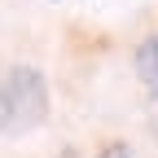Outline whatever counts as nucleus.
Here are the masks:
<instances>
[{
  "label": "nucleus",
  "instance_id": "f257e3e1",
  "mask_svg": "<svg viewBox=\"0 0 158 158\" xmlns=\"http://www.w3.org/2000/svg\"><path fill=\"white\" fill-rule=\"evenodd\" d=\"M5 110L9 132H31L48 118V79L35 66H13L5 75Z\"/></svg>",
  "mask_w": 158,
  "mask_h": 158
},
{
  "label": "nucleus",
  "instance_id": "f03ea898",
  "mask_svg": "<svg viewBox=\"0 0 158 158\" xmlns=\"http://www.w3.org/2000/svg\"><path fill=\"white\" fill-rule=\"evenodd\" d=\"M136 75H141V84L149 97H158V35H145L141 44H136V57H132Z\"/></svg>",
  "mask_w": 158,
  "mask_h": 158
},
{
  "label": "nucleus",
  "instance_id": "7ed1b4c3",
  "mask_svg": "<svg viewBox=\"0 0 158 158\" xmlns=\"http://www.w3.org/2000/svg\"><path fill=\"white\" fill-rule=\"evenodd\" d=\"M97 158H132V145H127V141H110Z\"/></svg>",
  "mask_w": 158,
  "mask_h": 158
},
{
  "label": "nucleus",
  "instance_id": "20e7f679",
  "mask_svg": "<svg viewBox=\"0 0 158 158\" xmlns=\"http://www.w3.org/2000/svg\"><path fill=\"white\" fill-rule=\"evenodd\" d=\"M0 132H9V110H5V75H0Z\"/></svg>",
  "mask_w": 158,
  "mask_h": 158
},
{
  "label": "nucleus",
  "instance_id": "39448f33",
  "mask_svg": "<svg viewBox=\"0 0 158 158\" xmlns=\"http://www.w3.org/2000/svg\"><path fill=\"white\" fill-rule=\"evenodd\" d=\"M57 158H79V149H75V145H66L62 154H57Z\"/></svg>",
  "mask_w": 158,
  "mask_h": 158
}]
</instances>
